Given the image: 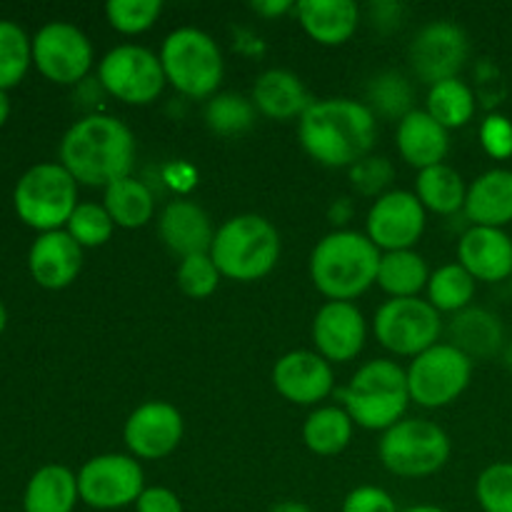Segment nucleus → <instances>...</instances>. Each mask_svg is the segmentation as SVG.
Wrapping results in <instances>:
<instances>
[{"mask_svg":"<svg viewBox=\"0 0 512 512\" xmlns=\"http://www.w3.org/2000/svg\"><path fill=\"white\" fill-rule=\"evenodd\" d=\"M300 145L325 168H353L368 158L378 138V118L353 98L313 100L298 120Z\"/></svg>","mask_w":512,"mask_h":512,"instance_id":"obj_1","label":"nucleus"},{"mask_svg":"<svg viewBox=\"0 0 512 512\" xmlns=\"http://www.w3.org/2000/svg\"><path fill=\"white\" fill-rule=\"evenodd\" d=\"M58 155L75 183L105 190L133 173L135 135L113 115L90 113L65 130Z\"/></svg>","mask_w":512,"mask_h":512,"instance_id":"obj_2","label":"nucleus"},{"mask_svg":"<svg viewBox=\"0 0 512 512\" xmlns=\"http://www.w3.org/2000/svg\"><path fill=\"white\" fill-rule=\"evenodd\" d=\"M380 258L383 253L368 235L338 228L310 253V280L328 300L353 303L378 283Z\"/></svg>","mask_w":512,"mask_h":512,"instance_id":"obj_3","label":"nucleus"},{"mask_svg":"<svg viewBox=\"0 0 512 512\" xmlns=\"http://www.w3.org/2000/svg\"><path fill=\"white\" fill-rule=\"evenodd\" d=\"M338 398L358 428L385 433L400 423L408 410V370L388 358L368 360L355 370L350 383L338 390Z\"/></svg>","mask_w":512,"mask_h":512,"instance_id":"obj_4","label":"nucleus"},{"mask_svg":"<svg viewBox=\"0 0 512 512\" xmlns=\"http://www.w3.org/2000/svg\"><path fill=\"white\" fill-rule=\"evenodd\" d=\"M210 258L223 278L255 283L273 273L278 265L280 233L263 215H235L215 230Z\"/></svg>","mask_w":512,"mask_h":512,"instance_id":"obj_5","label":"nucleus"},{"mask_svg":"<svg viewBox=\"0 0 512 512\" xmlns=\"http://www.w3.org/2000/svg\"><path fill=\"white\" fill-rule=\"evenodd\" d=\"M160 65L168 85L185 98H213L225 75L223 50L205 30L185 25L165 35L160 45Z\"/></svg>","mask_w":512,"mask_h":512,"instance_id":"obj_6","label":"nucleus"},{"mask_svg":"<svg viewBox=\"0 0 512 512\" xmlns=\"http://www.w3.org/2000/svg\"><path fill=\"white\" fill-rule=\"evenodd\" d=\"M13 205L18 218L38 233L65 230L78 208V183L60 163H38L15 183Z\"/></svg>","mask_w":512,"mask_h":512,"instance_id":"obj_7","label":"nucleus"},{"mask_svg":"<svg viewBox=\"0 0 512 512\" xmlns=\"http://www.w3.org/2000/svg\"><path fill=\"white\" fill-rule=\"evenodd\" d=\"M453 445L448 433L433 420L403 418L385 430L378 443V458L398 478H428L448 465Z\"/></svg>","mask_w":512,"mask_h":512,"instance_id":"obj_8","label":"nucleus"},{"mask_svg":"<svg viewBox=\"0 0 512 512\" xmlns=\"http://www.w3.org/2000/svg\"><path fill=\"white\" fill-rule=\"evenodd\" d=\"M470 378H473V360L460 353L455 345L438 343L410 363V400L428 410L448 408L468 390Z\"/></svg>","mask_w":512,"mask_h":512,"instance_id":"obj_9","label":"nucleus"},{"mask_svg":"<svg viewBox=\"0 0 512 512\" xmlns=\"http://www.w3.org/2000/svg\"><path fill=\"white\" fill-rule=\"evenodd\" d=\"M98 85L125 105H150L160 98L168 80L153 50L123 43L100 58Z\"/></svg>","mask_w":512,"mask_h":512,"instance_id":"obj_10","label":"nucleus"},{"mask_svg":"<svg viewBox=\"0 0 512 512\" xmlns=\"http://www.w3.org/2000/svg\"><path fill=\"white\" fill-rule=\"evenodd\" d=\"M373 333L393 355L418 358L438 345L443 333L440 313L423 298H390L375 310Z\"/></svg>","mask_w":512,"mask_h":512,"instance_id":"obj_11","label":"nucleus"},{"mask_svg":"<svg viewBox=\"0 0 512 512\" xmlns=\"http://www.w3.org/2000/svg\"><path fill=\"white\" fill-rule=\"evenodd\" d=\"M143 490V465L133 455H95L78 470L80 500L93 510L128 508V505L138 503Z\"/></svg>","mask_w":512,"mask_h":512,"instance_id":"obj_12","label":"nucleus"},{"mask_svg":"<svg viewBox=\"0 0 512 512\" xmlns=\"http://www.w3.org/2000/svg\"><path fill=\"white\" fill-rule=\"evenodd\" d=\"M93 43L73 23L53 20L33 35V65L55 85H78L93 68Z\"/></svg>","mask_w":512,"mask_h":512,"instance_id":"obj_13","label":"nucleus"},{"mask_svg":"<svg viewBox=\"0 0 512 512\" xmlns=\"http://www.w3.org/2000/svg\"><path fill=\"white\" fill-rule=\"evenodd\" d=\"M470 55L468 33L453 20H433L413 35L408 48L410 68L425 85L458 78Z\"/></svg>","mask_w":512,"mask_h":512,"instance_id":"obj_14","label":"nucleus"},{"mask_svg":"<svg viewBox=\"0 0 512 512\" xmlns=\"http://www.w3.org/2000/svg\"><path fill=\"white\" fill-rule=\"evenodd\" d=\"M428 210L410 190H388L380 195L365 218V235L380 253L413 250L423 238Z\"/></svg>","mask_w":512,"mask_h":512,"instance_id":"obj_15","label":"nucleus"},{"mask_svg":"<svg viewBox=\"0 0 512 512\" xmlns=\"http://www.w3.org/2000/svg\"><path fill=\"white\" fill-rule=\"evenodd\" d=\"M185 423L175 405L148 400L128 415L123 440L135 460H163L178 450Z\"/></svg>","mask_w":512,"mask_h":512,"instance_id":"obj_16","label":"nucleus"},{"mask_svg":"<svg viewBox=\"0 0 512 512\" xmlns=\"http://www.w3.org/2000/svg\"><path fill=\"white\" fill-rule=\"evenodd\" d=\"M368 325L365 315L355 303L328 300L313 318L315 353L323 355L330 365L350 363L365 348Z\"/></svg>","mask_w":512,"mask_h":512,"instance_id":"obj_17","label":"nucleus"},{"mask_svg":"<svg viewBox=\"0 0 512 512\" xmlns=\"http://www.w3.org/2000/svg\"><path fill=\"white\" fill-rule=\"evenodd\" d=\"M273 385L293 405H318L335 390L333 365L315 350H290L273 365Z\"/></svg>","mask_w":512,"mask_h":512,"instance_id":"obj_18","label":"nucleus"},{"mask_svg":"<svg viewBox=\"0 0 512 512\" xmlns=\"http://www.w3.org/2000/svg\"><path fill=\"white\" fill-rule=\"evenodd\" d=\"M83 268V248L68 230L40 233L28 250V270L45 290H63L75 283Z\"/></svg>","mask_w":512,"mask_h":512,"instance_id":"obj_19","label":"nucleus"},{"mask_svg":"<svg viewBox=\"0 0 512 512\" xmlns=\"http://www.w3.org/2000/svg\"><path fill=\"white\" fill-rule=\"evenodd\" d=\"M458 263L480 283L512 278V238L503 228L470 225L458 240Z\"/></svg>","mask_w":512,"mask_h":512,"instance_id":"obj_20","label":"nucleus"},{"mask_svg":"<svg viewBox=\"0 0 512 512\" xmlns=\"http://www.w3.org/2000/svg\"><path fill=\"white\" fill-rule=\"evenodd\" d=\"M160 240L170 253L180 255V260L198 253H210L215 230L210 215L193 200H170L158 218Z\"/></svg>","mask_w":512,"mask_h":512,"instance_id":"obj_21","label":"nucleus"},{"mask_svg":"<svg viewBox=\"0 0 512 512\" xmlns=\"http://www.w3.org/2000/svg\"><path fill=\"white\" fill-rule=\"evenodd\" d=\"M395 148L400 158L413 168L425 170L443 165L450 150V130H445L428 110H413L395 130Z\"/></svg>","mask_w":512,"mask_h":512,"instance_id":"obj_22","label":"nucleus"},{"mask_svg":"<svg viewBox=\"0 0 512 512\" xmlns=\"http://www.w3.org/2000/svg\"><path fill=\"white\" fill-rule=\"evenodd\" d=\"M250 100H253L255 110L260 115L270 120H280V123H288V120L295 118L300 120L305 110L313 105V98H310L303 80L283 68H270L260 73L253 85V93H250Z\"/></svg>","mask_w":512,"mask_h":512,"instance_id":"obj_23","label":"nucleus"},{"mask_svg":"<svg viewBox=\"0 0 512 512\" xmlns=\"http://www.w3.org/2000/svg\"><path fill=\"white\" fill-rule=\"evenodd\" d=\"M295 18L308 38L318 45H345L360 25V8L353 0H300Z\"/></svg>","mask_w":512,"mask_h":512,"instance_id":"obj_24","label":"nucleus"},{"mask_svg":"<svg viewBox=\"0 0 512 512\" xmlns=\"http://www.w3.org/2000/svg\"><path fill=\"white\" fill-rule=\"evenodd\" d=\"M465 218L480 228H503L512 223V170L493 168L468 185Z\"/></svg>","mask_w":512,"mask_h":512,"instance_id":"obj_25","label":"nucleus"},{"mask_svg":"<svg viewBox=\"0 0 512 512\" xmlns=\"http://www.w3.org/2000/svg\"><path fill=\"white\" fill-rule=\"evenodd\" d=\"M450 345L468 355L470 360L490 358L503 348L505 330L495 313L485 308H465L453 315L448 325Z\"/></svg>","mask_w":512,"mask_h":512,"instance_id":"obj_26","label":"nucleus"},{"mask_svg":"<svg viewBox=\"0 0 512 512\" xmlns=\"http://www.w3.org/2000/svg\"><path fill=\"white\" fill-rule=\"evenodd\" d=\"M78 475L65 465H43L25 485V512H73L78 505Z\"/></svg>","mask_w":512,"mask_h":512,"instance_id":"obj_27","label":"nucleus"},{"mask_svg":"<svg viewBox=\"0 0 512 512\" xmlns=\"http://www.w3.org/2000/svg\"><path fill=\"white\" fill-rule=\"evenodd\" d=\"M103 205L108 215L113 218L115 228L138 230L148 225L155 215V195L143 180L123 178L115 180L105 188Z\"/></svg>","mask_w":512,"mask_h":512,"instance_id":"obj_28","label":"nucleus"},{"mask_svg":"<svg viewBox=\"0 0 512 512\" xmlns=\"http://www.w3.org/2000/svg\"><path fill=\"white\" fill-rule=\"evenodd\" d=\"M355 423L343 405H325V408L313 410L305 418L303 425V443L308 445L310 453L320 458H333L340 455L353 440Z\"/></svg>","mask_w":512,"mask_h":512,"instance_id":"obj_29","label":"nucleus"},{"mask_svg":"<svg viewBox=\"0 0 512 512\" xmlns=\"http://www.w3.org/2000/svg\"><path fill=\"white\" fill-rule=\"evenodd\" d=\"M415 195L430 213L453 215L465 208L468 185L458 170L443 163L420 170L418 180H415Z\"/></svg>","mask_w":512,"mask_h":512,"instance_id":"obj_30","label":"nucleus"},{"mask_svg":"<svg viewBox=\"0 0 512 512\" xmlns=\"http://www.w3.org/2000/svg\"><path fill=\"white\" fill-rule=\"evenodd\" d=\"M428 263L415 250H395L383 253L378 268V285L390 298H420L428 288Z\"/></svg>","mask_w":512,"mask_h":512,"instance_id":"obj_31","label":"nucleus"},{"mask_svg":"<svg viewBox=\"0 0 512 512\" xmlns=\"http://www.w3.org/2000/svg\"><path fill=\"white\" fill-rule=\"evenodd\" d=\"M475 108L478 100L475 93L470 90L468 83L460 78L443 80V83L430 85L428 90V113L443 125L445 130H455L468 125L475 118Z\"/></svg>","mask_w":512,"mask_h":512,"instance_id":"obj_32","label":"nucleus"},{"mask_svg":"<svg viewBox=\"0 0 512 512\" xmlns=\"http://www.w3.org/2000/svg\"><path fill=\"white\" fill-rule=\"evenodd\" d=\"M475 288H478V280L463 265L448 263L430 273L425 290H428V303L438 313H460V310L473 305Z\"/></svg>","mask_w":512,"mask_h":512,"instance_id":"obj_33","label":"nucleus"},{"mask_svg":"<svg viewBox=\"0 0 512 512\" xmlns=\"http://www.w3.org/2000/svg\"><path fill=\"white\" fill-rule=\"evenodd\" d=\"M368 108L373 110L375 118L383 115L390 120H403L405 115L413 113V85L408 83L403 73L395 70H383L368 83Z\"/></svg>","mask_w":512,"mask_h":512,"instance_id":"obj_34","label":"nucleus"},{"mask_svg":"<svg viewBox=\"0 0 512 512\" xmlns=\"http://www.w3.org/2000/svg\"><path fill=\"white\" fill-rule=\"evenodd\" d=\"M33 65V38L13 20H0V90L8 93Z\"/></svg>","mask_w":512,"mask_h":512,"instance_id":"obj_35","label":"nucleus"},{"mask_svg":"<svg viewBox=\"0 0 512 512\" xmlns=\"http://www.w3.org/2000/svg\"><path fill=\"white\" fill-rule=\"evenodd\" d=\"M255 123V105L253 100L238 93H218L205 103V125L213 133L225 135H243L245 130L253 128Z\"/></svg>","mask_w":512,"mask_h":512,"instance_id":"obj_36","label":"nucleus"},{"mask_svg":"<svg viewBox=\"0 0 512 512\" xmlns=\"http://www.w3.org/2000/svg\"><path fill=\"white\" fill-rule=\"evenodd\" d=\"M65 230H68L70 238L83 250L100 248V245H105L113 238L115 223L103 203H78V208L70 215Z\"/></svg>","mask_w":512,"mask_h":512,"instance_id":"obj_37","label":"nucleus"},{"mask_svg":"<svg viewBox=\"0 0 512 512\" xmlns=\"http://www.w3.org/2000/svg\"><path fill=\"white\" fill-rule=\"evenodd\" d=\"M163 13L160 0H110L105 5V18L110 28L123 35H140L153 28Z\"/></svg>","mask_w":512,"mask_h":512,"instance_id":"obj_38","label":"nucleus"},{"mask_svg":"<svg viewBox=\"0 0 512 512\" xmlns=\"http://www.w3.org/2000/svg\"><path fill=\"white\" fill-rule=\"evenodd\" d=\"M475 500L483 512H512V463H493L475 480Z\"/></svg>","mask_w":512,"mask_h":512,"instance_id":"obj_39","label":"nucleus"},{"mask_svg":"<svg viewBox=\"0 0 512 512\" xmlns=\"http://www.w3.org/2000/svg\"><path fill=\"white\" fill-rule=\"evenodd\" d=\"M220 278H223V275H220L218 265L213 263L210 253H198L190 255V258H183L178 263V273H175L178 288L183 290L188 298L195 300L210 298V295L218 290Z\"/></svg>","mask_w":512,"mask_h":512,"instance_id":"obj_40","label":"nucleus"},{"mask_svg":"<svg viewBox=\"0 0 512 512\" xmlns=\"http://www.w3.org/2000/svg\"><path fill=\"white\" fill-rule=\"evenodd\" d=\"M395 170L393 163L383 155H368L360 163H355L350 168V180H353V188L360 195H368V198L378 200L380 195L388 193V185L393 180Z\"/></svg>","mask_w":512,"mask_h":512,"instance_id":"obj_41","label":"nucleus"},{"mask_svg":"<svg viewBox=\"0 0 512 512\" xmlns=\"http://www.w3.org/2000/svg\"><path fill=\"white\" fill-rule=\"evenodd\" d=\"M480 145L495 160L512 158V120L503 113H490L480 123Z\"/></svg>","mask_w":512,"mask_h":512,"instance_id":"obj_42","label":"nucleus"},{"mask_svg":"<svg viewBox=\"0 0 512 512\" xmlns=\"http://www.w3.org/2000/svg\"><path fill=\"white\" fill-rule=\"evenodd\" d=\"M343 512H400L398 503L388 490L378 485H360L353 488L343 500Z\"/></svg>","mask_w":512,"mask_h":512,"instance_id":"obj_43","label":"nucleus"},{"mask_svg":"<svg viewBox=\"0 0 512 512\" xmlns=\"http://www.w3.org/2000/svg\"><path fill=\"white\" fill-rule=\"evenodd\" d=\"M135 512H185L183 500L178 498V493H173L170 488L163 485H153V488H145L143 495L135 503Z\"/></svg>","mask_w":512,"mask_h":512,"instance_id":"obj_44","label":"nucleus"},{"mask_svg":"<svg viewBox=\"0 0 512 512\" xmlns=\"http://www.w3.org/2000/svg\"><path fill=\"white\" fill-rule=\"evenodd\" d=\"M250 8L258 15H263L265 20H275L285 13H295V3H290V0H258Z\"/></svg>","mask_w":512,"mask_h":512,"instance_id":"obj_45","label":"nucleus"},{"mask_svg":"<svg viewBox=\"0 0 512 512\" xmlns=\"http://www.w3.org/2000/svg\"><path fill=\"white\" fill-rule=\"evenodd\" d=\"M353 215V205H350L348 198H340L338 203L333 205V210H330V218H333L335 225H343L348 223V218Z\"/></svg>","mask_w":512,"mask_h":512,"instance_id":"obj_46","label":"nucleus"},{"mask_svg":"<svg viewBox=\"0 0 512 512\" xmlns=\"http://www.w3.org/2000/svg\"><path fill=\"white\" fill-rule=\"evenodd\" d=\"M270 512H313L305 503H298V500H283V503L273 505Z\"/></svg>","mask_w":512,"mask_h":512,"instance_id":"obj_47","label":"nucleus"},{"mask_svg":"<svg viewBox=\"0 0 512 512\" xmlns=\"http://www.w3.org/2000/svg\"><path fill=\"white\" fill-rule=\"evenodd\" d=\"M8 115H10V100L5 90H0V128L8 123Z\"/></svg>","mask_w":512,"mask_h":512,"instance_id":"obj_48","label":"nucleus"},{"mask_svg":"<svg viewBox=\"0 0 512 512\" xmlns=\"http://www.w3.org/2000/svg\"><path fill=\"white\" fill-rule=\"evenodd\" d=\"M400 512H448V510L438 508V505H413V508L400 510Z\"/></svg>","mask_w":512,"mask_h":512,"instance_id":"obj_49","label":"nucleus"},{"mask_svg":"<svg viewBox=\"0 0 512 512\" xmlns=\"http://www.w3.org/2000/svg\"><path fill=\"white\" fill-rule=\"evenodd\" d=\"M5 325H8V310H5L3 300H0V335H3Z\"/></svg>","mask_w":512,"mask_h":512,"instance_id":"obj_50","label":"nucleus"},{"mask_svg":"<svg viewBox=\"0 0 512 512\" xmlns=\"http://www.w3.org/2000/svg\"><path fill=\"white\" fill-rule=\"evenodd\" d=\"M510 288H512V278H510Z\"/></svg>","mask_w":512,"mask_h":512,"instance_id":"obj_51","label":"nucleus"}]
</instances>
